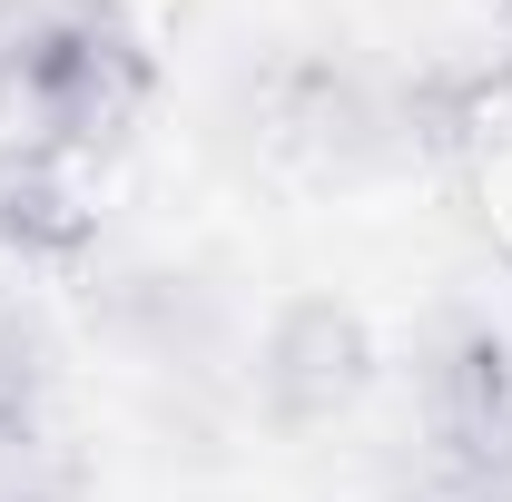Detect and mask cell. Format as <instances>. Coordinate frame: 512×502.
<instances>
[{"instance_id":"obj_1","label":"cell","mask_w":512,"mask_h":502,"mask_svg":"<svg viewBox=\"0 0 512 502\" xmlns=\"http://www.w3.org/2000/svg\"><path fill=\"white\" fill-rule=\"evenodd\" d=\"M148 89H158V60H148V40L119 0H40L30 60H20V89H10V138L89 158V148L128 138Z\"/></svg>"},{"instance_id":"obj_2","label":"cell","mask_w":512,"mask_h":502,"mask_svg":"<svg viewBox=\"0 0 512 502\" xmlns=\"http://www.w3.org/2000/svg\"><path fill=\"white\" fill-rule=\"evenodd\" d=\"M375 325L365 306H345V296H286V306L256 325V365H247V394L256 414L276 424V434H325V424H345L355 404H365V384H375Z\"/></svg>"},{"instance_id":"obj_3","label":"cell","mask_w":512,"mask_h":502,"mask_svg":"<svg viewBox=\"0 0 512 502\" xmlns=\"http://www.w3.org/2000/svg\"><path fill=\"white\" fill-rule=\"evenodd\" d=\"M89 247H99V207L79 188V168L40 138H0V256L89 266Z\"/></svg>"},{"instance_id":"obj_4","label":"cell","mask_w":512,"mask_h":502,"mask_svg":"<svg viewBox=\"0 0 512 502\" xmlns=\"http://www.w3.org/2000/svg\"><path fill=\"white\" fill-rule=\"evenodd\" d=\"M50 394H60V355H50V325L0 296V463H30L50 434Z\"/></svg>"},{"instance_id":"obj_5","label":"cell","mask_w":512,"mask_h":502,"mask_svg":"<svg viewBox=\"0 0 512 502\" xmlns=\"http://www.w3.org/2000/svg\"><path fill=\"white\" fill-rule=\"evenodd\" d=\"M109 325H119L138 355L188 365V355H207V335H217V306H207L197 276H119L109 286Z\"/></svg>"},{"instance_id":"obj_6","label":"cell","mask_w":512,"mask_h":502,"mask_svg":"<svg viewBox=\"0 0 512 502\" xmlns=\"http://www.w3.org/2000/svg\"><path fill=\"white\" fill-rule=\"evenodd\" d=\"M30 20H40V0H0V128H10V89H20V60H30Z\"/></svg>"},{"instance_id":"obj_7","label":"cell","mask_w":512,"mask_h":502,"mask_svg":"<svg viewBox=\"0 0 512 502\" xmlns=\"http://www.w3.org/2000/svg\"><path fill=\"white\" fill-rule=\"evenodd\" d=\"M0 502H60V493H30V483H10V493H0Z\"/></svg>"},{"instance_id":"obj_8","label":"cell","mask_w":512,"mask_h":502,"mask_svg":"<svg viewBox=\"0 0 512 502\" xmlns=\"http://www.w3.org/2000/svg\"><path fill=\"white\" fill-rule=\"evenodd\" d=\"M493 10H512V0H493Z\"/></svg>"}]
</instances>
